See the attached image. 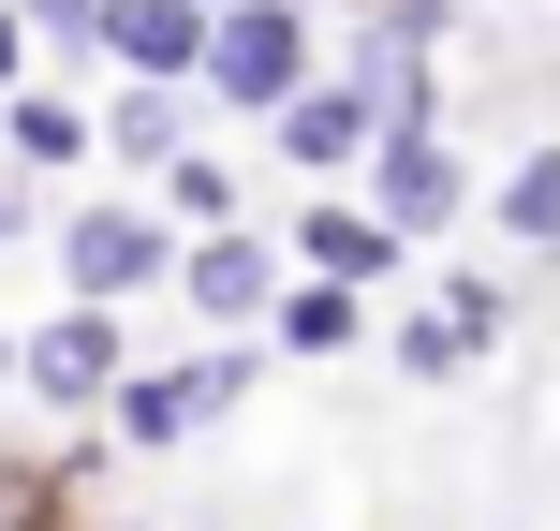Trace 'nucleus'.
Listing matches in <instances>:
<instances>
[{"instance_id": "obj_1", "label": "nucleus", "mask_w": 560, "mask_h": 531, "mask_svg": "<svg viewBox=\"0 0 560 531\" xmlns=\"http://www.w3.org/2000/svg\"><path fill=\"white\" fill-rule=\"evenodd\" d=\"M177 252H192V236H177L163 207H133V193L59 207V280H74L89 310H118V296H148V280H177Z\"/></svg>"}, {"instance_id": "obj_2", "label": "nucleus", "mask_w": 560, "mask_h": 531, "mask_svg": "<svg viewBox=\"0 0 560 531\" xmlns=\"http://www.w3.org/2000/svg\"><path fill=\"white\" fill-rule=\"evenodd\" d=\"M310 74H325V59H310V0H236V15L207 30V104H236V118H280Z\"/></svg>"}, {"instance_id": "obj_3", "label": "nucleus", "mask_w": 560, "mask_h": 531, "mask_svg": "<svg viewBox=\"0 0 560 531\" xmlns=\"http://www.w3.org/2000/svg\"><path fill=\"white\" fill-rule=\"evenodd\" d=\"M236 399H252V355H236V339H207V355L133 369V384H118V443H133V458H163V443H192V428H222Z\"/></svg>"}, {"instance_id": "obj_4", "label": "nucleus", "mask_w": 560, "mask_h": 531, "mask_svg": "<svg viewBox=\"0 0 560 531\" xmlns=\"http://www.w3.org/2000/svg\"><path fill=\"white\" fill-rule=\"evenodd\" d=\"M15 384L30 399H45V414H89V399H118V384H133V339H118V310H59V325H30L15 339Z\"/></svg>"}, {"instance_id": "obj_5", "label": "nucleus", "mask_w": 560, "mask_h": 531, "mask_svg": "<svg viewBox=\"0 0 560 531\" xmlns=\"http://www.w3.org/2000/svg\"><path fill=\"white\" fill-rule=\"evenodd\" d=\"M369 207H384L398 236H443L457 207H472V163L443 148V118H384V148H369Z\"/></svg>"}, {"instance_id": "obj_6", "label": "nucleus", "mask_w": 560, "mask_h": 531, "mask_svg": "<svg viewBox=\"0 0 560 531\" xmlns=\"http://www.w3.org/2000/svg\"><path fill=\"white\" fill-rule=\"evenodd\" d=\"M266 148L295 163V193H310V177H339V163H369V148H384V104H369L354 74H310L295 104L266 118Z\"/></svg>"}, {"instance_id": "obj_7", "label": "nucleus", "mask_w": 560, "mask_h": 531, "mask_svg": "<svg viewBox=\"0 0 560 531\" xmlns=\"http://www.w3.org/2000/svg\"><path fill=\"white\" fill-rule=\"evenodd\" d=\"M295 252H280V236H252V222H222V236H192V252H177V296L207 310V325H266L280 296H295V280H280Z\"/></svg>"}, {"instance_id": "obj_8", "label": "nucleus", "mask_w": 560, "mask_h": 531, "mask_svg": "<svg viewBox=\"0 0 560 531\" xmlns=\"http://www.w3.org/2000/svg\"><path fill=\"white\" fill-rule=\"evenodd\" d=\"M280 252H295V280H354V296H369V280H398V252H413V236H398L369 193H310Z\"/></svg>"}, {"instance_id": "obj_9", "label": "nucleus", "mask_w": 560, "mask_h": 531, "mask_svg": "<svg viewBox=\"0 0 560 531\" xmlns=\"http://www.w3.org/2000/svg\"><path fill=\"white\" fill-rule=\"evenodd\" d=\"M207 0H118V30H104V59L118 74H148V89H207Z\"/></svg>"}, {"instance_id": "obj_10", "label": "nucleus", "mask_w": 560, "mask_h": 531, "mask_svg": "<svg viewBox=\"0 0 560 531\" xmlns=\"http://www.w3.org/2000/svg\"><path fill=\"white\" fill-rule=\"evenodd\" d=\"M0 148H15V177H74L89 148H104V118L59 104V89H15V104H0Z\"/></svg>"}, {"instance_id": "obj_11", "label": "nucleus", "mask_w": 560, "mask_h": 531, "mask_svg": "<svg viewBox=\"0 0 560 531\" xmlns=\"http://www.w3.org/2000/svg\"><path fill=\"white\" fill-rule=\"evenodd\" d=\"M192 104H207V89H118V104H104V148H118V163H148V177H163V163H192Z\"/></svg>"}, {"instance_id": "obj_12", "label": "nucleus", "mask_w": 560, "mask_h": 531, "mask_svg": "<svg viewBox=\"0 0 560 531\" xmlns=\"http://www.w3.org/2000/svg\"><path fill=\"white\" fill-rule=\"evenodd\" d=\"M266 325H280V355H354V339H369V296H354V280H295Z\"/></svg>"}, {"instance_id": "obj_13", "label": "nucleus", "mask_w": 560, "mask_h": 531, "mask_svg": "<svg viewBox=\"0 0 560 531\" xmlns=\"http://www.w3.org/2000/svg\"><path fill=\"white\" fill-rule=\"evenodd\" d=\"M487 207H502V236H532V252H546V236H560V148H532Z\"/></svg>"}, {"instance_id": "obj_14", "label": "nucleus", "mask_w": 560, "mask_h": 531, "mask_svg": "<svg viewBox=\"0 0 560 531\" xmlns=\"http://www.w3.org/2000/svg\"><path fill=\"white\" fill-rule=\"evenodd\" d=\"M163 222H177V236H222V222H236V177H222V163H163Z\"/></svg>"}, {"instance_id": "obj_15", "label": "nucleus", "mask_w": 560, "mask_h": 531, "mask_svg": "<svg viewBox=\"0 0 560 531\" xmlns=\"http://www.w3.org/2000/svg\"><path fill=\"white\" fill-rule=\"evenodd\" d=\"M15 74H30V0H0V104H15Z\"/></svg>"}, {"instance_id": "obj_16", "label": "nucleus", "mask_w": 560, "mask_h": 531, "mask_svg": "<svg viewBox=\"0 0 560 531\" xmlns=\"http://www.w3.org/2000/svg\"><path fill=\"white\" fill-rule=\"evenodd\" d=\"M0 236H30V177L15 163H0Z\"/></svg>"}, {"instance_id": "obj_17", "label": "nucleus", "mask_w": 560, "mask_h": 531, "mask_svg": "<svg viewBox=\"0 0 560 531\" xmlns=\"http://www.w3.org/2000/svg\"><path fill=\"white\" fill-rule=\"evenodd\" d=\"M0 384H15V339H0Z\"/></svg>"}, {"instance_id": "obj_18", "label": "nucleus", "mask_w": 560, "mask_h": 531, "mask_svg": "<svg viewBox=\"0 0 560 531\" xmlns=\"http://www.w3.org/2000/svg\"><path fill=\"white\" fill-rule=\"evenodd\" d=\"M546 280H560V236H546Z\"/></svg>"}, {"instance_id": "obj_19", "label": "nucleus", "mask_w": 560, "mask_h": 531, "mask_svg": "<svg viewBox=\"0 0 560 531\" xmlns=\"http://www.w3.org/2000/svg\"><path fill=\"white\" fill-rule=\"evenodd\" d=\"M207 15H236V0H207Z\"/></svg>"}, {"instance_id": "obj_20", "label": "nucleus", "mask_w": 560, "mask_h": 531, "mask_svg": "<svg viewBox=\"0 0 560 531\" xmlns=\"http://www.w3.org/2000/svg\"><path fill=\"white\" fill-rule=\"evenodd\" d=\"M30 15H45V0H30Z\"/></svg>"}]
</instances>
